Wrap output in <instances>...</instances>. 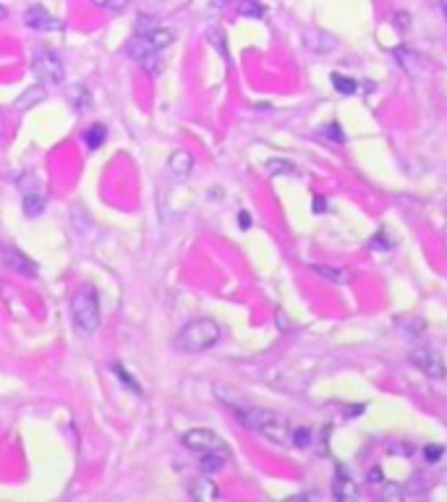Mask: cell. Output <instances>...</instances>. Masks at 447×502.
<instances>
[{
    "label": "cell",
    "instance_id": "35",
    "mask_svg": "<svg viewBox=\"0 0 447 502\" xmlns=\"http://www.w3.org/2000/svg\"><path fill=\"white\" fill-rule=\"evenodd\" d=\"M442 3V13H445V19H447V0H439Z\"/></svg>",
    "mask_w": 447,
    "mask_h": 502
},
{
    "label": "cell",
    "instance_id": "4",
    "mask_svg": "<svg viewBox=\"0 0 447 502\" xmlns=\"http://www.w3.org/2000/svg\"><path fill=\"white\" fill-rule=\"evenodd\" d=\"M31 71H34V76H37V81H40L42 87H60V84L66 81L63 63H60L58 55L48 48L34 50V55H31Z\"/></svg>",
    "mask_w": 447,
    "mask_h": 502
},
{
    "label": "cell",
    "instance_id": "1",
    "mask_svg": "<svg viewBox=\"0 0 447 502\" xmlns=\"http://www.w3.org/2000/svg\"><path fill=\"white\" fill-rule=\"evenodd\" d=\"M220 340V325L215 319H194L176 335V348L180 354H204Z\"/></svg>",
    "mask_w": 447,
    "mask_h": 502
},
{
    "label": "cell",
    "instance_id": "14",
    "mask_svg": "<svg viewBox=\"0 0 447 502\" xmlns=\"http://www.w3.org/2000/svg\"><path fill=\"white\" fill-rule=\"evenodd\" d=\"M139 34H144V37H147V40L159 50V53L168 48L170 42L176 40V34H173L170 29H162V27H149V29L139 32Z\"/></svg>",
    "mask_w": 447,
    "mask_h": 502
},
{
    "label": "cell",
    "instance_id": "33",
    "mask_svg": "<svg viewBox=\"0 0 447 502\" xmlns=\"http://www.w3.org/2000/svg\"><path fill=\"white\" fill-rule=\"evenodd\" d=\"M369 479H371V484H379V482H382V473H379V468H374V471L369 473Z\"/></svg>",
    "mask_w": 447,
    "mask_h": 502
},
{
    "label": "cell",
    "instance_id": "2",
    "mask_svg": "<svg viewBox=\"0 0 447 502\" xmlns=\"http://www.w3.org/2000/svg\"><path fill=\"white\" fill-rule=\"evenodd\" d=\"M71 316H73V327L79 330V335L97 333L99 327V295L92 286L79 288L73 298H71Z\"/></svg>",
    "mask_w": 447,
    "mask_h": 502
},
{
    "label": "cell",
    "instance_id": "19",
    "mask_svg": "<svg viewBox=\"0 0 447 502\" xmlns=\"http://www.w3.org/2000/svg\"><path fill=\"white\" fill-rule=\"evenodd\" d=\"M45 197L42 194H31V191H27L24 194V215L27 217H40L42 212H45Z\"/></svg>",
    "mask_w": 447,
    "mask_h": 502
},
{
    "label": "cell",
    "instance_id": "22",
    "mask_svg": "<svg viewBox=\"0 0 447 502\" xmlns=\"http://www.w3.org/2000/svg\"><path fill=\"white\" fill-rule=\"evenodd\" d=\"M322 134H325V139L335 141V144H343V141H346V131H343V126H340V123H335V120L322 128Z\"/></svg>",
    "mask_w": 447,
    "mask_h": 502
},
{
    "label": "cell",
    "instance_id": "12",
    "mask_svg": "<svg viewBox=\"0 0 447 502\" xmlns=\"http://www.w3.org/2000/svg\"><path fill=\"white\" fill-rule=\"evenodd\" d=\"M191 167H194V158H191V152H186V149H178V152H173V155H170L168 170L176 178H189Z\"/></svg>",
    "mask_w": 447,
    "mask_h": 502
},
{
    "label": "cell",
    "instance_id": "15",
    "mask_svg": "<svg viewBox=\"0 0 447 502\" xmlns=\"http://www.w3.org/2000/svg\"><path fill=\"white\" fill-rule=\"evenodd\" d=\"M42 99H45V87L37 84V87L27 89V92L16 99V110H29V108H34V105H40Z\"/></svg>",
    "mask_w": 447,
    "mask_h": 502
},
{
    "label": "cell",
    "instance_id": "25",
    "mask_svg": "<svg viewBox=\"0 0 447 502\" xmlns=\"http://www.w3.org/2000/svg\"><path fill=\"white\" fill-rule=\"evenodd\" d=\"M397 325L403 327V330H406L411 337H418V335L424 333V322H421V319H400Z\"/></svg>",
    "mask_w": 447,
    "mask_h": 502
},
{
    "label": "cell",
    "instance_id": "32",
    "mask_svg": "<svg viewBox=\"0 0 447 502\" xmlns=\"http://www.w3.org/2000/svg\"><path fill=\"white\" fill-rule=\"evenodd\" d=\"M239 225L243 228V230H248V228H251V215H248L246 209H241V215H239Z\"/></svg>",
    "mask_w": 447,
    "mask_h": 502
},
{
    "label": "cell",
    "instance_id": "36",
    "mask_svg": "<svg viewBox=\"0 0 447 502\" xmlns=\"http://www.w3.org/2000/svg\"><path fill=\"white\" fill-rule=\"evenodd\" d=\"M6 16H8V11L3 8V6H0V19H6Z\"/></svg>",
    "mask_w": 447,
    "mask_h": 502
},
{
    "label": "cell",
    "instance_id": "11",
    "mask_svg": "<svg viewBox=\"0 0 447 502\" xmlns=\"http://www.w3.org/2000/svg\"><path fill=\"white\" fill-rule=\"evenodd\" d=\"M304 45H306L308 50H314V53H329V50H335V37H329V34H325V32L319 29H308L304 32Z\"/></svg>",
    "mask_w": 447,
    "mask_h": 502
},
{
    "label": "cell",
    "instance_id": "30",
    "mask_svg": "<svg viewBox=\"0 0 447 502\" xmlns=\"http://www.w3.org/2000/svg\"><path fill=\"white\" fill-rule=\"evenodd\" d=\"M115 372H118L120 382H123V384H129V387H131V390H134V393H139V384H136V382H131V375H129V372H123L120 366H115Z\"/></svg>",
    "mask_w": 447,
    "mask_h": 502
},
{
    "label": "cell",
    "instance_id": "8",
    "mask_svg": "<svg viewBox=\"0 0 447 502\" xmlns=\"http://www.w3.org/2000/svg\"><path fill=\"white\" fill-rule=\"evenodd\" d=\"M0 265L8 267L10 272H19V275H37V265L27 254H21L19 249H0Z\"/></svg>",
    "mask_w": 447,
    "mask_h": 502
},
{
    "label": "cell",
    "instance_id": "27",
    "mask_svg": "<svg viewBox=\"0 0 447 502\" xmlns=\"http://www.w3.org/2000/svg\"><path fill=\"white\" fill-rule=\"evenodd\" d=\"M267 167L272 176H275V173H293V165H290L288 160H269Z\"/></svg>",
    "mask_w": 447,
    "mask_h": 502
},
{
    "label": "cell",
    "instance_id": "23",
    "mask_svg": "<svg viewBox=\"0 0 447 502\" xmlns=\"http://www.w3.org/2000/svg\"><path fill=\"white\" fill-rule=\"evenodd\" d=\"M290 442L296 445V447H308L311 445V429L308 426H298L290 432Z\"/></svg>",
    "mask_w": 447,
    "mask_h": 502
},
{
    "label": "cell",
    "instance_id": "31",
    "mask_svg": "<svg viewBox=\"0 0 447 502\" xmlns=\"http://www.w3.org/2000/svg\"><path fill=\"white\" fill-rule=\"evenodd\" d=\"M325 209H327V199L325 197H314V212H317V215H322V212H325Z\"/></svg>",
    "mask_w": 447,
    "mask_h": 502
},
{
    "label": "cell",
    "instance_id": "37",
    "mask_svg": "<svg viewBox=\"0 0 447 502\" xmlns=\"http://www.w3.org/2000/svg\"><path fill=\"white\" fill-rule=\"evenodd\" d=\"M220 3H228V0H220Z\"/></svg>",
    "mask_w": 447,
    "mask_h": 502
},
{
    "label": "cell",
    "instance_id": "24",
    "mask_svg": "<svg viewBox=\"0 0 447 502\" xmlns=\"http://www.w3.org/2000/svg\"><path fill=\"white\" fill-rule=\"evenodd\" d=\"M371 249H377V251H388V249H392V241L388 238V230L385 228H379L377 236L371 238V244H369Z\"/></svg>",
    "mask_w": 447,
    "mask_h": 502
},
{
    "label": "cell",
    "instance_id": "17",
    "mask_svg": "<svg viewBox=\"0 0 447 502\" xmlns=\"http://www.w3.org/2000/svg\"><path fill=\"white\" fill-rule=\"evenodd\" d=\"M230 458L228 455H220V453H204L201 455V461H199V468L204 473H215V471H222L225 468V463Z\"/></svg>",
    "mask_w": 447,
    "mask_h": 502
},
{
    "label": "cell",
    "instance_id": "29",
    "mask_svg": "<svg viewBox=\"0 0 447 502\" xmlns=\"http://www.w3.org/2000/svg\"><path fill=\"white\" fill-rule=\"evenodd\" d=\"M241 13H243V16H254V19H262V16H264V8H262L259 3H243V6H241Z\"/></svg>",
    "mask_w": 447,
    "mask_h": 502
},
{
    "label": "cell",
    "instance_id": "16",
    "mask_svg": "<svg viewBox=\"0 0 447 502\" xmlns=\"http://www.w3.org/2000/svg\"><path fill=\"white\" fill-rule=\"evenodd\" d=\"M84 144L90 149H97V147H102L105 144V139H108V128L102 126V123H92L87 131H84Z\"/></svg>",
    "mask_w": 447,
    "mask_h": 502
},
{
    "label": "cell",
    "instance_id": "26",
    "mask_svg": "<svg viewBox=\"0 0 447 502\" xmlns=\"http://www.w3.org/2000/svg\"><path fill=\"white\" fill-rule=\"evenodd\" d=\"M97 8H105V11H113V13H118L129 6V0H92Z\"/></svg>",
    "mask_w": 447,
    "mask_h": 502
},
{
    "label": "cell",
    "instance_id": "10",
    "mask_svg": "<svg viewBox=\"0 0 447 502\" xmlns=\"http://www.w3.org/2000/svg\"><path fill=\"white\" fill-rule=\"evenodd\" d=\"M332 497L340 502H350L358 497V489H356V482L350 479V473L338 466V471H335V482H332Z\"/></svg>",
    "mask_w": 447,
    "mask_h": 502
},
{
    "label": "cell",
    "instance_id": "5",
    "mask_svg": "<svg viewBox=\"0 0 447 502\" xmlns=\"http://www.w3.org/2000/svg\"><path fill=\"white\" fill-rule=\"evenodd\" d=\"M183 445L189 447L191 453H220V455H228L230 458V450L228 445H225V440L220 437V434H215L212 429H191V432L183 434Z\"/></svg>",
    "mask_w": 447,
    "mask_h": 502
},
{
    "label": "cell",
    "instance_id": "3",
    "mask_svg": "<svg viewBox=\"0 0 447 502\" xmlns=\"http://www.w3.org/2000/svg\"><path fill=\"white\" fill-rule=\"evenodd\" d=\"M239 419L246 424L248 429H254L257 434L267 437L269 442L285 445L290 440V429L285 419L272 411H262V408H248V411H239Z\"/></svg>",
    "mask_w": 447,
    "mask_h": 502
},
{
    "label": "cell",
    "instance_id": "28",
    "mask_svg": "<svg viewBox=\"0 0 447 502\" xmlns=\"http://www.w3.org/2000/svg\"><path fill=\"white\" fill-rule=\"evenodd\" d=\"M442 455H445V450H442L439 445H427V447H424V458H427V463H439Z\"/></svg>",
    "mask_w": 447,
    "mask_h": 502
},
{
    "label": "cell",
    "instance_id": "6",
    "mask_svg": "<svg viewBox=\"0 0 447 502\" xmlns=\"http://www.w3.org/2000/svg\"><path fill=\"white\" fill-rule=\"evenodd\" d=\"M131 58L139 63L141 69L152 74V76H157L159 71H162V60H159V50L152 45V42L144 37V34H136V37H131L129 48H126Z\"/></svg>",
    "mask_w": 447,
    "mask_h": 502
},
{
    "label": "cell",
    "instance_id": "13",
    "mask_svg": "<svg viewBox=\"0 0 447 502\" xmlns=\"http://www.w3.org/2000/svg\"><path fill=\"white\" fill-rule=\"evenodd\" d=\"M311 272H317L319 277H325L329 283H338V286H348L353 275L343 270V267H329V265H311Z\"/></svg>",
    "mask_w": 447,
    "mask_h": 502
},
{
    "label": "cell",
    "instance_id": "34",
    "mask_svg": "<svg viewBox=\"0 0 447 502\" xmlns=\"http://www.w3.org/2000/svg\"><path fill=\"white\" fill-rule=\"evenodd\" d=\"M397 29H406V13H397Z\"/></svg>",
    "mask_w": 447,
    "mask_h": 502
},
{
    "label": "cell",
    "instance_id": "7",
    "mask_svg": "<svg viewBox=\"0 0 447 502\" xmlns=\"http://www.w3.org/2000/svg\"><path fill=\"white\" fill-rule=\"evenodd\" d=\"M408 358H411V364L416 366L418 372H424V375L432 377V379H442V377H445V361H442V356H439V351L429 348V345L413 348Z\"/></svg>",
    "mask_w": 447,
    "mask_h": 502
},
{
    "label": "cell",
    "instance_id": "21",
    "mask_svg": "<svg viewBox=\"0 0 447 502\" xmlns=\"http://www.w3.org/2000/svg\"><path fill=\"white\" fill-rule=\"evenodd\" d=\"M191 497H197V500H218L220 489L212 482L201 479V482H197V487H191Z\"/></svg>",
    "mask_w": 447,
    "mask_h": 502
},
{
    "label": "cell",
    "instance_id": "20",
    "mask_svg": "<svg viewBox=\"0 0 447 502\" xmlns=\"http://www.w3.org/2000/svg\"><path fill=\"white\" fill-rule=\"evenodd\" d=\"M329 81H332V87H335V92H338V95H346V97H350V95H356V92H358V81L350 79V76H343V74H332V76H329Z\"/></svg>",
    "mask_w": 447,
    "mask_h": 502
},
{
    "label": "cell",
    "instance_id": "9",
    "mask_svg": "<svg viewBox=\"0 0 447 502\" xmlns=\"http://www.w3.org/2000/svg\"><path fill=\"white\" fill-rule=\"evenodd\" d=\"M24 21H27V27H29V29H37V32L63 29V24H60L58 19H52L48 11L42 8V6H29L27 13H24Z\"/></svg>",
    "mask_w": 447,
    "mask_h": 502
},
{
    "label": "cell",
    "instance_id": "18",
    "mask_svg": "<svg viewBox=\"0 0 447 502\" xmlns=\"http://www.w3.org/2000/svg\"><path fill=\"white\" fill-rule=\"evenodd\" d=\"M69 99H71V105H73V110H79V113L92 108V92L87 87H73L69 92Z\"/></svg>",
    "mask_w": 447,
    "mask_h": 502
}]
</instances>
